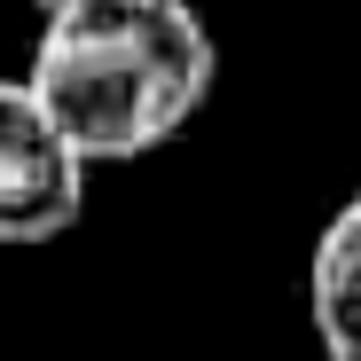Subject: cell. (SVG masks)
<instances>
[{
    "instance_id": "cell-1",
    "label": "cell",
    "mask_w": 361,
    "mask_h": 361,
    "mask_svg": "<svg viewBox=\"0 0 361 361\" xmlns=\"http://www.w3.org/2000/svg\"><path fill=\"white\" fill-rule=\"evenodd\" d=\"M212 32L189 0H79L39 16L32 94L55 110L87 165L165 149L212 94Z\"/></svg>"
},
{
    "instance_id": "cell-2",
    "label": "cell",
    "mask_w": 361,
    "mask_h": 361,
    "mask_svg": "<svg viewBox=\"0 0 361 361\" xmlns=\"http://www.w3.org/2000/svg\"><path fill=\"white\" fill-rule=\"evenodd\" d=\"M87 204V149L55 126L32 79H0V244H47Z\"/></svg>"
},
{
    "instance_id": "cell-3",
    "label": "cell",
    "mask_w": 361,
    "mask_h": 361,
    "mask_svg": "<svg viewBox=\"0 0 361 361\" xmlns=\"http://www.w3.org/2000/svg\"><path fill=\"white\" fill-rule=\"evenodd\" d=\"M307 314L330 361H361V197H345L307 259Z\"/></svg>"
},
{
    "instance_id": "cell-4",
    "label": "cell",
    "mask_w": 361,
    "mask_h": 361,
    "mask_svg": "<svg viewBox=\"0 0 361 361\" xmlns=\"http://www.w3.org/2000/svg\"><path fill=\"white\" fill-rule=\"evenodd\" d=\"M32 8H39V16H55V8H79V0H32Z\"/></svg>"
}]
</instances>
